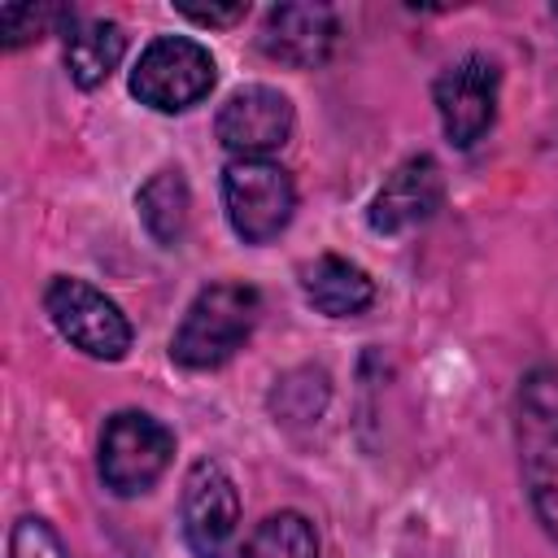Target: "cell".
Here are the masks:
<instances>
[{
	"label": "cell",
	"mask_w": 558,
	"mask_h": 558,
	"mask_svg": "<svg viewBox=\"0 0 558 558\" xmlns=\"http://www.w3.org/2000/svg\"><path fill=\"white\" fill-rule=\"evenodd\" d=\"M514 445L532 514L558 541V366L523 375L514 397Z\"/></svg>",
	"instance_id": "6da1fadb"
},
{
	"label": "cell",
	"mask_w": 558,
	"mask_h": 558,
	"mask_svg": "<svg viewBox=\"0 0 558 558\" xmlns=\"http://www.w3.org/2000/svg\"><path fill=\"white\" fill-rule=\"evenodd\" d=\"M262 292L253 283H209L192 296L183 323L170 336V357L187 371H218L253 336Z\"/></svg>",
	"instance_id": "7a4b0ae2"
},
{
	"label": "cell",
	"mask_w": 558,
	"mask_h": 558,
	"mask_svg": "<svg viewBox=\"0 0 558 558\" xmlns=\"http://www.w3.org/2000/svg\"><path fill=\"white\" fill-rule=\"evenodd\" d=\"M170 458H174V432L161 418H153L144 410H118L105 418L96 471L113 497L148 493L166 475Z\"/></svg>",
	"instance_id": "3957f363"
},
{
	"label": "cell",
	"mask_w": 558,
	"mask_h": 558,
	"mask_svg": "<svg viewBox=\"0 0 558 558\" xmlns=\"http://www.w3.org/2000/svg\"><path fill=\"white\" fill-rule=\"evenodd\" d=\"M218 83V61L205 44L187 35H157L135 70H131V96L157 113H183L201 105Z\"/></svg>",
	"instance_id": "277c9868"
},
{
	"label": "cell",
	"mask_w": 558,
	"mask_h": 558,
	"mask_svg": "<svg viewBox=\"0 0 558 558\" xmlns=\"http://www.w3.org/2000/svg\"><path fill=\"white\" fill-rule=\"evenodd\" d=\"M222 209L244 244H270L296 214V183L270 157H231L222 170Z\"/></svg>",
	"instance_id": "5b68a950"
},
{
	"label": "cell",
	"mask_w": 558,
	"mask_h": 558,
	"mask_svg": "<svg viewBox=\"0 0 558 558\" xmlns=\"http://www.w3.org/2000/svg\"><path fill=\"white\" fill-rule=\"evenodd\" d=\"M44 310L52 318V327L87 357L96 362H122L135 331L131 318L122 314V305L113 296H105L100 288H92L87 279L74 275H57L44 288Z\"/></svg>",
	"instance_id": "8992f818"
},
{
	"label": "cell",
	"mask_w": 558,
	"mask_h": 558,
	"mask_svg": "<svg viewBox=\"0 0 558 558\" xmlns=\"http://www.w3.org/2000/svg\"><path fill=\"white\" fill-rule=\"evenodd\" d=\"M179 523L196 558H231V545L240 532V493L222 462L201 458L187 466L183 497H179Z\"/></svg>",
	"instance_id": "52a82bcc"
},
{
	"label": "cell",
	"mask_w": 558,
	"mask_h": 558,
	"mask_svg": "<svg viewBox=\"0 0 558 558\" xmlns=\"http://www.w3.org/2000/svg\"><path fill=\"white\" fill-rule=\"evenodd\" d=\"M497 92H501V65L484 52H466L462 61L445 65L432 100L440 113V131L453 148H471L475 140L488 135L497 122Z\"/></svg>",
	"instance_id": "ba28073f"
},
{
	"label": "cell",
	"mask_w": 558,
	"mask_h": 558,
	"mask_svg": "<svg viewBox=\"0 0 558 558\" xmlns=\"http://www.w3.org/2000/svg\"><path fill=\"white\" fill-rule=\"evenodd\" d=\"M296 109L279 87L248 83L235 87L214 118V135L231 157H270L292 140Z\"/></svg>",
	"instance_id": "9c48e42d"
},
{
	"label": "cell",
	"mask_w": 558,
	"mask_h": 558,
	"mask_svg": "<svg viewBox=\"0 0 558 558\" xmlns=\"http://www.w3.org/2000/svg\"><path fill=\"white\" fill-rule=\"evenodd\" d=\"M445 201V174L436 166V157L418 153V157H405L384 183L379 192L371 196V209H366V222L375 235H405L414 227H423Z\"/></svg>",
	"instance_id": "30bf717a"
},
{
	"label": "cell",
	"mask_w": 558,
	"mask_h": 558,
	"mask_svg": "<svg viewBox=\"0 0 558 558\" xmlns=\"http://www.w3.org/2000/svg\"><path fill=\"white\" fill-rule=\"evenodd\" d=\"M336 35H340L336 9H327V4H275L262 22L257 44L270 61L305 70V65L327 61V52L336 48Z\"/></svg>",
	"instance_id": "8fae6325"
},
{
	"label": "cell",
	"mask_w": 558,
	"mask_h": 558,
	"mask_svg": "<svg viewBox=\"0 0 558 558\" xmlns=\"http://www.w3.org/2000/svg\"><path fill=\"white\" fill-rule=\"evenodd\" d=\"M296 275H301L305 301L327 318H357V314H366L375 305V279L349 257L318 253Z\"/></svg>",
	"instance_id": "7c38bea8"
},
{
	"label": "cell",
	"mask_w": 558,
	"mask_h": 558,
	"mask_svg": "<svg viewBox=\"0 0 558 558\" xmlns=\"http://www.w3.org/2000/svg\"><path fill=\"white\" fill-rule=\"evenodd\" d=\"M126 57V31L109 17H65V74L74 87H100Z\"/></svg>",
	"instance_id": "4fadbf2b"
},
{
	"label": "cell",
	"mask_w": 558,
	"mask_h": 558,
	"mask_svg": "<svg viewBox=\"0 0 558 558\" xmlns=\"http://www.w3.org/2000/svg\"><path fill=\"white\" fill-rule=\"evenodd\" d=\"M135 209H140V222L144 231L161 244V248H174L187 231V218H192V192H187V179L183 170H157L140 196H135Z\"/></svg>",
	"instance_id": "5bb4252c"
},
{
	"label": "cell",
	"mask_w": 558,
	"mask_h": 558,
	"mask_svg": "<svg viewBox=\"0 0 558 558\" xmlns=\"http://www.w3.org/2000/svg\"><path fill=\"white\" fill-rule=\"evenodd\" d=\"M235 558H318V532L301 510L266 514Z\"/></svg>",
	"instance_id": "9a60e30c"
},
{
	"label": "cell",
	"mask_w": 558,
	"mask_h": 558,
	"mask_svg": "<svg viewBox=\"0 0 558 558\" xmlns=\"http://www.w3.org/2000/svg\"><path fill=\"white\" fill-rule=\"evenodd\" d=\"M270 405H275V414L283 423H310V418H318L323 405H327V375L314 371V366L283 375L279 388H275V397H270Z\"/></svg>",
	"instance_id": "2e32d148"
},
{
	"label": "cell",
	"mask_w": 558,
	"mask_h": 558,
	"mask_svg": "<svg viewBox=\"0 0 558 558\" xmlns=\"http://www.w3.org/2000/svg\"><path fill=\"white\" fill-rule=\"evenodd\" d=\"M61 17L65 13L61 9H48V4H9V9H0V44L9 52L22 48V44H35Z\"/></svg>",
	"instance_id": "e0dca14e"
},
{
	"label": "cell",
	"mask_w": 558,
	"mask_h": 558,
	"mask_svg": "<svg viewBox=\"0 0 558 558\" xmlns=\"http://www.w3.org/2000/svg\"><path fill=\"white\" fill-rule=\"evenodd\" d=\"M9 558H70V549L48 519L22 514L9 532Z\"/></svg>",
	"instance_id": "ac0fdd59"
},
{
	"label": "cell",
	"mask_w": 558,
	"mask_h": 558,
	"mask_svg": "<svg viewBox=\"0 0 558 558\" xmlns=\"http://www.w3.org/2000/svg\"><path fill=\"white\" fill-rule=\"evenodd\" d=\"M179 13H183L187 22H196V26H235V22L248 13V4H244V0H235V4H209V9L179 4Z\"/></svg>",
	"instance_id": "d6986e66"
},
{
	"label": "cell",
	"mask_w": 558,
	"mask_h": 558,
	"mask_svg": "<svg viewBox=\"0 0 558 558\" xmlns=\"http://www.w3.org/2000/svg\"><path fill=\"white\" fill-rule=\"evenodd\" d=\"M549 17H554V22H558V4H554V9H549Z\"/></svg>",
	"instance_id": "ffe728a7"
}]
</instances>
